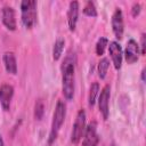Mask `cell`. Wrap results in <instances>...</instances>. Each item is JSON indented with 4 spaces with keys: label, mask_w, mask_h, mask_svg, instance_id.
<instances>
[{
    "label": "cell",
    "mask_w": 146,
    "mask_h": 146,
    "mask_svg": "<svg viewBox=\"0 0 146 146\" xmlns=\"http://www.w3.org/2000/svg\"><path fill=\"white\" fill-rule=\"evenodd\" d=\"M124 57H125L127 63H129V64H132V63L138 60V57H139V44L133 39H130L127 42L125 50H124Z\"/></svg>",
    "instance_id": "30bf717a"
},
{
    "label": "cell",
    "mask_w": 146,
    "mask_h": 146,
    "mask_svg": "<svg viewBox=\"0 0 146 146\" xmlns=\"http://www.w3.org/2000/svg\"><path fill=\"white\" fill-rule=\"evenodd\" d=\"M0 146H5V141H3V139H2L1 136H0Z\"/></svg>",
    "instance_id": "603a6c76"
},
{
    "label": "cell",
    "mask_w": 146,
    "mask_h": 146,
    "mask_svg": "<svg viewBox=\"0 0 146 146\" xmlns=\"http://www.w3.org/2000/svg\"><path fill=\"white\" fill-rule=\"evenodd\" d=\"M14 96V87L10 84H2L0 87V104L3 111H9L10 103Z\"/></svg>",
    "instance_id": "9c48e42d"
},
{
    "label": "cell",
    "mask_w": 146,
    "mask_h": 146,
    "mask_svg": "<svg viewBox=\"0 0 146 146\" xmlns=\"http://www.w3.org/2000/svg\"><path fill=\"white\" fill-rule=\"evenodd\" d=\"M66 116V105L63 100H58L55 107V112H54V116H52V122H51V129L49 132V137H48V146H50L57 138L59 130L64 123Z\"/></svg>",
    "instance_id": "7a4b0ae2"
},
{
    "label": "cell",
    "mask_w": 146,
    "mask_h": 146,
    "mask_svg": "<svg viewBox=\"0 0 146 146\" xmlns=\"http://www.w3.org/2000/svg\"><path fill=\"white\" fill-rule=\"evenodd\" d=\"M98 92H99V84H98V82H94L91 84V87H90V90H89V97H88L89 106H94L95 105Z\"/></svg>",
    "instance_id": "9a60e30c"
},
{
    "label": "cell",
    "mask_w": 146,
    "mask_h": 146,
    "mask_svg": "<svg viewBox=\"0 0 146 146\" xmlns=\"http://www.w3.org/2000/svg\"><path fill=\"white\" fill-rule=\"evenodd\" d=\"M108 67H110V62L107 58H102L98 63V76L100 79H105L106 74H107V71H108Z\"/></svg>",
    "instance_id": "2e32d148"
},
{
    "label": "cell",
    "mask_w": 146,
    "mask_h": 146,
    "mask_svg": "<svg viewBox=\"0 0 146 146\" xmlns=\"http://www.w3.org/2000/svg\"><path fill=\"white\" fill-rule=\"evenodd\" d=\"M110 97H111V87L108 84H106L99 95L98 98V107H99V112L103 114L104 120H107L108 114H110Z\"/></svg>",
    "instance_id": "8992f818"
},
{
    "label": "cell",
    "mask_w": 146,
    "mask_h": 146,
    "mask_svg": "<svg viewBox=\"0 0 146 146\" xmlns=\"http://www.w3.org/2000/svg\"><path fill=\"white\" fill-rule=\"evenodd\" d=\"M43 113H44V104H43V100L39 98L34 104V117L36 120H41L43 116Z\"/></svg>",
    "instance_id": "e0dca14e"
},
{
    "label": "cell",
    "mask_w": 146,
    "mask_h": 146,
    "mask_svg": "<svg viewBox=\"0 0 146 146\" xmlns=\"http://www.w3.org/2000/svg\"><path fill=\"white\" fill-rule=\"evenodd\" d=\"M86 119H87L86 112L83 108H81L76 114V117L72 128V132H71V141L75 145L79 144L81 138L83 137V133L86 130Z\"/></svg>",
    "instance_id": "277c9868"
},
{
    "label": "cell",
    "mask_w": 146,
    "mask_h": 146,
    "mask_svg": "<svg viewBox=\"0 0 146 146\" xmlns=\"http://www.w3.org/2000/svg\"><path fill=\"white\" fill-rule=\"evenodd\" d=\"M140 9H141V7H140V5L139 3H133L132 5V8H131V14H132V16L133 17H136L137 15H139V13H140Z\"/></svg>",
    "instance_id": "44dd1931"
},
{
    "label": "cell",
    "mask_w": 146,
    "mask_h": 146,
    "mask_svg": "<svg viewBox=\"0 0 146 146\" xmlns=\"http://www.w3.org/2000/svg\"><path fill=\"white\" fill-rule=\"evenodd\" d=\"M21 17L26 29L33 27L36 22V2L34 0H23L21 2Z\"/></svg>",
    "instance_id": "3957f363"
},
{
    "label": "cell",
    "mask_w": 146,
    "mask_h": 146,
    "mask_svg": "<svg viewBox=\"0 0 146 146\" xmlns=\"http://www.w3.org/2000/svg\"><path fill=\"white\" fill-rule=\"evenodd\" d=\"M2 23L3 25L10 30H16V18H15V10L10 6H5L2 8Z\"/></svg>",
    "instance_id": "8fae6325"
},
{
    "label": "cell",
    "mask_w": 146,
    "mask_h": 146,
    "mask_svg": "<svg viewBox=\"0 0 146 146\" xmlns=\"http://www.w3.org/2000/svg\"><path fill=\"white\" fill-rule=\"evenodd\" d=\"M3 64H5V68L8 73H10V74H16L17 73V63H16V57H15L14 52H11V51L5 52Z\"/></svg>",
    "instance_id": "4fadbf2b"
},
{
    "label": "cell",
    "mask_w": 146,
    "mask_h": 146,
    "mask_svg": "<svg viewBox=\"0 0 146 146\" xmlns=\"http://www.w3.org/2000/svg\"><path fill=\"white\" fill-rule=\"evenodd\" d=\"M145 71H146L145 68H143V71H141V80L143 81H145Z\"/></svg>",
    "instance_id": "7402d4cb"
},
{
    "label": "cell",
    "mask_w": 146,
    "mask_h": 146,
    "mask_svg": "<svg viewBox=\"0 0 146 146\" xmlns=\"http://www.w3.org/2000/svg\"><path fill=\"white\" fill-rule=\"evenodd\" d=\"M145 52H146V35L145 33H143L140 36V54L145 55Z\"/></svg>",
    "instance_id": "ffe728a7"
},
{
    "label": "cell",
    "mask_w": 146,
    "mask_h": 146,
    "mask_svg": "<svg viewBox=\"0 0 146 146\" xmlns=\"http://www.w3.org/2000/svg\"><path fill=\"white\" fill-rule=\"evenodd\" d=\"M112 29L116 39H122L123 31H124V22H123V14L120 8H116L112 16Z\"/></svg>",
    "instance_id": "52a82bcc"
},
{
    "label": "cell",
    "mask_w": 146,
    "mask_h": 146,
    "mask_svg": "<svg viewBox=\"0 0 146 146\" xmlns=\"http://www.w3.org/2000/svg\"><path fill=\"white\" fill-rule=\"evenodd\" d=\"M64 46H65V41L64 39H57L54 43V48H52V58L54 60H58L62 56V52L64 50Z\"/></svg>",
    "instance_id": "5bb4252c"
},
{
    "label": "cell",
    "mask_w": 146,
    "mask_h": 146,
    "mask_svg": "<svg viewBox=\"0 0 146 146\" xmlns=\"http://www.w3.org/2000/svg\"><path fill=\"white\" fill-rule=\"evenodd\" d=\"M98 141H99V137L97 133V123L92 121L88 125H86L82 146H98Z\"/></svg>",
    "instance_id": "5b68a950"
},
{
    "label": "cell",
    "mask_w": 146,
    "mask_h": 146,
    "mask_svg": "<svg viewBox=\"0 0 146 146\" xmlns=\"http://www.w3.org/2000/svg\"><path fill=\"white\" fill-rule=\"evenodd\" d=\"M107 46H108V40L106 38H104V36L103 38H99L98 41H97V43H96V54L98 56H102L104 54V51H105V49H106Z\"/></svg>",
    "instance_id": "ac0fdd59"
},
{
    "label": "cell",
    "mask_w": 146,
    "mask_h": 146,
    "mask_svg": "<svg viewBox=\"0 0 146 146\" xmlns=\"http://www.w3.org/2000/svg\"><path fill=\"white\" fill-rule=\"evenodd\" d=\"M75 64L76 56L73 51H68L62 63V90L67 100H71L74 96L75 88Z\"/></svg>",
    "instance_id": "6da1fadb"
},
{
    "label": "cell",
    "mask_w": 146,
    "mask_h": 146,
    "mask_svg": "<svg viewBox=\"0 0 146 146\" xmlns=\"http://www.w3.org/2000/svg\"><path fill=\"white\" fill-rule=\"evenodd\" d=\"M78 17H79V2L78 1H71L68 6V11H67V23L70 31H74L78 23Z\"/></svg>",
    "instance_id": "7c38bea8"
},
{
    "label": "cell",
    "mask_w": 146,
    "mask_h": 146,
    "mask_svg": "<svg viewBox=\"0 0 146 146\" xmlns=\"http://www.w3.org/2000/svg\"><path fill=\"white\" fill-rule=\"evenodd\" d=\"M83 13L88 16H91V17H96L97 16V9H96V6L92 1H88L83 8Z\"/></svg>",
    "instance_id": "d6986e66"
},
{
    "label": "cell",
    "mask_w": 146,
    "mask_h": 146,
    "mask_svg": "<svg viewBox=\"0 0 146 146\" xmlns=\"http://www.w3.org/2000/svg\"><path fill=\"white\" fill-rule=\"evenodd\" d=\"M108 52H110V56H111L112 62H113V64H114V67H115L116 70H120L121 66H122L123 51H122V48H121V46L119 44V42H116V41L110 42Z\"/></svg>",
    "instance_id": "ba28073f"
}]
</instances>
